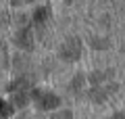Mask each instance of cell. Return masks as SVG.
Returning a JSON list of instances; mask_svg holds the SVG:
<instances>
[{
  "label": "cell",
  "mask_w": 125,
  "mask_h": 119,
  "mask_svg": "<svg viewBox=\"0 0 125 119\" xmlns=\"http://www.w3.org/2000/svg\"><path fill=\"white\" fill-rule=\"evenodd\" d=\"M13 4H25V2H29V0H10Z\"/></svg>",
  "instance_id": "52a82bcc"
},
{
  "label": "cell",
  "mask_w": 125,
  "mask_h": 119,
  "mask_svg": "<svg viewBox=\"0 0 125 119\" xmlns=\"http://www.w3.org/2000/svg\"><path fill=\"white\" fill-rule=\"evenodd\" d=\"M15 44L23 50H29L31 44H33V38H31V31L29 29H21L17 36H15Z\"/></svg>",
  "instance_id": "3957f363"
},
{
  "label": "cell",
  "mask_w": 125,
  "mask_h": 119,
  "mask_svg": "<svg viewBox=\"0 0 125 119\" xmlns=\"http://www.w3.org/2000/svg\"><path fill=\"white\" fill-rule=\"evenodd\" d=\"M36 105L40 107V109H54V107L58 105V98L54 96V94L50 92H36Z\"/></svg>",
  "instance_id": "6da1fadb"
},
{
  "label": "cell",
  "mask_w": 125,
  "mask_h": 119,
  "mask_svg": "<svg viewBox=\"0 0 125 119\" xmlns=\"http://www.w3.org/2000/svg\"><path fill=\"white\" fill-rule=\"evenodd\" d=\"M52 119H71V115L69 113H58V115H54Z\"/></svg>",
  "instance_id": "8992f818"
},
{
  "label": "cell",
  "mask_w": 125,
  "mask_h": 119,
  "mask_svg": "<svg viewBox=\"0 0 125 119\" xmlns=\"http://www.w3.org/2000/svg\"><path fill=\"white\" fill-rule=\"evenodd\" d=\"M61 57L65 61H75L79 57V42L77 40H69L62 44V50H61Z\"/></svg>",
  "instance_id": "7a4b0ae2"
},
{
  "label": "cell",
  "mask_w": 125,
  "mask_h": 119,
  "mask_svg": "<svg viewBox=\"0 0 125 119\" xmlns=\"http://www.w3.org/2000/svg\"><path fill=\"white\" fill-rule=\"evenodd\" d=\"M46 19H48V9H38L36 15H33V21L42 23V21H46Z\"/></svg>",
  "instance_id": "5b68a950"
},
{
  "label": "cell",
  "mask_w": 125,
  "mask_h": 119,
  "mask_svg": "<svg viewBox=\"0 0 125 119\" xmlns=\"http://www.w3.org/2000/svg\"><path fill=\"white\" fill-rule=\"evenodd\" d=\"M9 115H10V105L0 98V119H6Z\"/></svg>",
  "instance_id": "277c9868"
}]
</instances>
